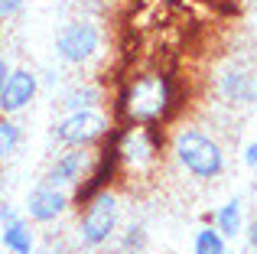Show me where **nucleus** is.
<instances>
[{"mask_svg": "<svg viewBox=\"0 0 257 254\" xmlns=\"http://www.w3.org/2000/svg\"><path fill=\"white\" fill-rule=\"evenodd\" d=\"M114 150L120 160V179H150L163 166L166 134L163 127H114Z\"/></svg>", "mask_w": 257, "mask_h": 254, "instance_id": "obj_3", "label": "nucleus"}, {"mask_svg": "<svg viewBox=\"0 0 257 254\" xmlns=\"http://www.w3.org/2000/svg\"><path fill=\"white\" fill-rule=\"evenodd\" d=\"M10 69H13V62L0 52V88H4V82H7V75H10Z\"/></svg>", "mask_w": 257, "mask_h": 254, "instance_id": "obj_21", "label": "nucleus"}, {"mask_svg": "<svg viewBox=\"0 0 257 254\" xmlns=\"http://www.w3.org/2000/svg\"><path fill=\"white\" fill-rule=\"evenodd\" d=\"M52 49H56V59L62 65H69V69H88L104 52V30H101L98 20H88V17L65 20L56 30Z\"/></svg>", "mask_w": 257, "mask_h": 254, "instance_id": "obj_5", "label": "nucleus"}, {"mask_svg": "<svg viewBox=\"0 0 257 254\" xmlns=\"http://www.w3.org/2000/svg\"><path fill=\"white\" fill-rule=\"evenodd\" d=\"M72 209H75L72 192L56 189V186H49V183H43V179H39V183L26 192L23 218L30 225H56V222H62Z\"/></svg>", "mask_w": 257, "mask_h": 254, "instance_id": "obj_8", "label": "nucleus"}, {"mask_svg": "<svg viewBox=\"0 0 257 254\" xmlns=\"http://www.w3.org/2000/svg\"><path fill=\"white\" fill-rule=\"evenodd\" d=\"M218 98L231 108H251L257 101V72L251 65H228L218 75Z\"/></svg>", "mask_w": 257, "mask_h": 254, "instance_id": "obj_10", "label": "nucleus"}, {"mask_svg": "<svg viewBox=\"0 0 257 254\" xmlns=\"http://www.w3.org/2000/svg\"><path fill=\"white\" fill-rule=\"evenodd\" d=\"M244 222H247V215H244V199L241 196H231L225 205H218V209L212 212V225L228 238V241H238L241 238Z\"/></svg>", "mask_w": 257, "mask_h": 254, "instance_id": "obj_12", "label": "nucleus"}, {"mask_svg": "<svg viewBox=\"0 0 257 254\" xmlns=\"http://www.w3.org/2000/svg\"><path fill=\"white\" fill-rule=\"evenodd\" d=\"M0 186H4V176H0Z\"/></svg>", "mask_w": 257, "mask_h": 254, "instance_id": "obj_22", "label": "nucleus"}, {"mask_svg": "<svg viewBox=\"0 0 257 254\" xmlns=\"http://www.w3.org/2000/svg\"><path fill=\"white\" fill-rule=\"evenodd\" d=\"M20 147H23V127H20V121L0 114V166L17 157Z\"/></svg>", "mask_w": 257, "mask_h": 254, "instance_id": "obj_14", "label": "nucleus"}, {"mask_svg": "<svg viewBox=\"0 0 257 254\" xmlns=\"http://www.w3.org/2000/svg\"><path fill=\"white\" fill-rule=\"evenodd\" d=\"M91 166H94V150H85V147H62V150L49 160V166H46V173H43V183L75 196V192L82 189V183L88 179Z\"/></svg>", "mask_w": 257, "mask_h": 254, "instance_id": "obj_7", "label": "nucleus"}, {"mask_svg": "<svg viewBox=\"0 0 257 254\" xmlns=\"http://www.w3.org/2000/svg\"><path fill=\"white\" fill-rule=\"evenodd\" d=\"M75 218V241L88 251L107 248L120 231V196L117 189H101L91 199H85Z\"/></svg>", "mask_w": 257, "mask_h": 254, "instance_id": "obj_4", "label": "nucleus"}, {"mask_svg": "<svg viewBox=\"0 0 257 254\" xmlns=\"http://www.w3.org/2000/svg\"><path fill=\"white\" fill-rule=\"evenodd\" d=\"M114 117L104 108H85V111H69L52 124V140L59 147H85L98 150L107 137L114 134Z\"/></svg>", "mask_w": 257, "mask_h": 254, "instance_id": "obj_6", "label": "nucleus"}, {"mask_svg": "<svg viewBox=\"0 0 257 254\" xmlns=\"http://www.w3.org/2000/svg\"><path fill=\"white\" fill-rule=\"evenodd\" d=\"M17 218H23V212H20L13 202L0 199V225H10V222H17Z\"/></svg>", "mask_w": 257, "mask_h": 254, "instance_id": "obj_19", "label": "nucleus"}, {"mask_svg": "<svg viewBox=\"0 0 257 254\" xmlns=\"http://www.w3.org/2000/svg\"><path fill=\"white\" fill-rule=\"evenodd\" d=\"M241 238L247 241V248L257 251V209L247 215V222H244V231H241Z\"/></svg>", "mask_w": 257, "mask_h": 254, "instance_id": "obj_18", "label": "nucleus"}, {"mask_svg": "<svg viewBox=\"0 0 257 254\" xmlns=\"http://www.w3.org/2000/svg\"><path fill=\"white\" fill-rule=\"evenodd\" d=\"M23 10H26V0H0V26L20 20Z\"/></svg>", "mask_w": 257, "mask_h": 254, "instance_id": "obj_17", "label": "nucleus"}, {"mask_svg": "<svg viewBox=\"0 0 257 254\" xmlns=\"http://www.w3.org/2000/svg\"><path fill=\"white\" fill-rule=\"evenodd\" d=\"M192 254H231V248H228V238L215 225H202L192 235Z\"/></svg>", "mask_w": 257, "mask_h": 254, "instance_id": "obj_15", "label": "nucleus"}, {"mask_svg": "<svg viewBox=\"0 0 257 254\" xmlns=\"http://www.w3.org/2000/svg\"><path fill=\"white\" fill-rule=\"evenodd\" d=\"M241 160H244L247 170H257V137L251 140V144H244V153H241Z\"/></svg>", "mask_w": 257, "mask_h": 254, "instance_id": "obj_20", "label": "nucleus"}, {"mask_svg": "<svg viewBox=\"0 0 257 254\" xmlns=\"http://www.w3.org/2000/svg\"><path fill=\"white\" fill-rule=\"evenodd\" d=\"M120 235V251L124 254H144L147 244H150V235H147V228L140 222H131L124 231H117Z\"/></svg>", "mask_w": 257, "mask_h": 254, "instance_id": "obj_16", "label": "nucleus"}, {"mask_svg": "<svg viewBox=\"0 0 257 254\" xmlns=\"http://www.w3.org/2000/svg\"><path fill=\"white\" fill-rule=\"evenodd\" d=\"M166 147H170L176 166H179L189 179H195V183H212V179H218L221 173H225V166H228L221 140L212 137L208 131H202V127L179 124L170 134Z\"/></svg>", "mask_w": 257, "mask_h": 254, "instance_id": "obj_2", "label": "nucleus"}, {"mask_svg": "<svg viewBox=\"0 0 257 254\" xmlns=\"http://www.w3.org/2000/svg\"><path fill=\"white\" fill-rule=\"evenodd\" d=\"M166 254H173V251H166Z\"/></svg>", "mask_w": 257, "mask_h": 254, "instance_id": "obj_23", "label": "nucleus"}, {"mask_svg": "<svg viewBox=\"0 0 257 254\" xmlns=\"http://www.w3.org/2000/svg\"><path fill=\"white\" fill-rule=\"evenodd\" d=\"M107 101V88L104 82H98V78H75L72 85H65L62 91H59L56 104L62 114H69V111H85V108H104Z\"/></svg>", "mask_w": 257, "mask_h": 254, "instance_id": "obj_11", "label": "nucleus"}, {"mask_svg": "<svg viewBox=\"0 0 257 254\" xmlns=\"http://www.w3.org/2000/svg\"><path fill=\"white\" fill-rule=\"evenodd\" d=\"M182 108L179 78L170 69H140L117 85L111 117L117 127H166Z\"/></svg>", "mask_w": 257, "mask_h": 254, "instance_id": "obj_1", "label": "nucleus"}, {"mask_svg": "<svg viewBox=\"0 0 257 254\" xmlns=\"http://www.w3.org/2000/svg\"><path fill=\"white\" fill-rule=\"evenodd\" d=\"M39 88H43V82H39L36 69H30V65H13L7 82H4V88H0V114L4 117L23 114L26 108H33Z\"/></svg>", "mask_w": 257, "mask_h": 254, "instance_id": "obj_9", "label": "nucleus"}, {"mask_svg": "<svg viewBox=\"0 0 257 254\" xmlns=\"http://www.w3.org/2000/svg\"><path fill=\"white\" fill-rule=\"evenodd\" d=\"M0 244L7 254H36V231L26 218L0 225Z\"/></svg>", "mask_w": 257, "mask_h": 254, "instance_id": "obj_13", "label": "nucleus"}]
</instances>
